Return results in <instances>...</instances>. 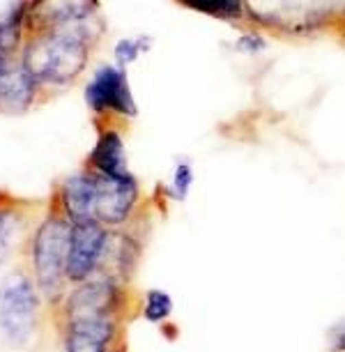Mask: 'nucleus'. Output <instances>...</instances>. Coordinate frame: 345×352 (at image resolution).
I'll return each mask as SVG.
<instances>
[{
    "instance_id": "f257e3e1",
    "label": "nucleus",
    "mask_w": 345,
    "mask_h": 352,
    "mask_svg": "<svg viewBox=\"0 0 345 352\" xmlns=\"http://www.w3.org/2000/svg\"><path fill=\"white\" fill-rule=\"evenodd\" d=\"M106 30V21L99 14L58 28L32 30L19 51V63L42 88H67L88 69Z\"/></svg>"
},
{
    "instance_id": "f03ea898",
    "label": "nucleus",
    "mask_w": 345,
    "mask_h": 352,
    "mask_svg": "<svg viewBox=\"0 0 345 352\" xmlns=\"http://www.w3.org/2000/svg\"><path fill=\"white\" fill-rule=\"evenodd\" d=\"M85 106L97 120H134L138 116V104L131 92L127 69L115 63H102L92 72L85 85Z\"/></svg>"
},
{
    "instance_id": "7ed1b4c3",
    "label": "nucleus",
    "mask_w": 345,
    "mask_h": 352,
    "mask_svg": "<svg viewBox=\"0 0 345 352\" xmlns=\"http://www.w3.org/2000/svg\"><path fill=\"white\" fill-rule=\"evenodd\" d=\"M69 240L71 221L67 217H49L39 223L32 240V265L37 283L51 295L60 288L63 276H67Z\"/></svg>"
},
{
    "instance_id": "20e7f679",
    "label": "nucleus",
    "mask_w": 345,
    "mask_h": 352,
    "mask_svg": "<svg viewBox=\"0 0 345 352\" xmlns=\"http://www.w3.org/2000/svg\"><path fill=\"white\" fill-rule=\"evenodd\" d=\"M113 230L97 219L71 221V240L67 256V278L83 283L95 274V270L106 261Z\"/></svg>"
},
{
    "instance_id": "39448f33",
    "label": "nucleus",
    "mask_w": 345,
    "mask_h": 352,
    "mask_svg": "<svg viewBox=\"0 0 345 352\" xmlns=\"http://www.w3.org/2000/svg\"><path fill=\"white\" fill-rule=\"evenodd\" d=\"M37 297L30 278L12 274L0 283V327L10 341L25 343L35 327Z\"/></svg>"
},
{
    "instance_id": "423d86ee",
    "label": "nucleus",
    "mask_w": 345,
    "mask_h": 352,
    "mask_svg": "<svg viewBox=\"0 0 345 352\" xmlns=\"http://www.w3.org/2000/svg\"><path fill=\"white\" fill-rule=\"evenodd\" d=\"M141 203V184L134 173L118 177L97 175V198H95V219L106 228L115 230L129 223Z\"/></svg>"
},
{
    "instance_id": "0eeeda50",
    "label": "nucleus",
    "mask_w": 345,
    "mask_h": 352,
    "mask_svg": "<svg viewBox=\"0 0 345 352\" xmlns=\"http://www.w3.org/2000/svg\"><path fill=\"white\" fill-rule=\"evenodd\" d=\"M99 131L97 141L92 145L88 159H85V168L92 170L95 175L106 177H118L127 175L129 170V159H127V143L118 120H97Z\"/></svg>"
},
{
    "instance_id": "6e6552de",
    "label": "nucleus",
    "mask_w": 345,
    "mask_h": 352,
    "mask_svg": "<svg viewBox=\"0 0 345 352\" xmlns=\"http://www.w3.org/2000/svg\"><path fill=\"white\" fill-rule=\"evenodd\" d=\"M118 302H120V288L113 276L83 281L69 295L67 318L69 322L85 320V318H113Z\"/></svg>"
},
{
    "instance_id": "1a4fd4ad",
    "label": "nucleus",
    "mask_w": 345,
    "mask_h": 352,
    "mask_svg": "<svg viewBox=\"0 0 345 352\" xmlns=\"http://www.w3.org/2000/svg\"><path fill=\"white\" fill-rule=\"evenodd\" d=\"M39 92L42 85L19 58L0 67V116H25L37 104Z\"/></svg>"
},
{
    "instance_id": "9d476101",
    "label": "nucleus",
    "mask_w": 345,
    "mask_h": 352,
    "mask_svg": "<svg viewBox=\"0 0 345 352\" xmlns=\"http://www.w3.org/2000/svg\"><path fill=\"white\" fill-rule=\"evenodd\" d=\"M99 14V0H30L28 32L83 21Z\"/></svg>"
},
{
    "instance_id": "9b49d317",
    "label": "nucleus",
    "mask_w": 345,
    "mask_h": 352,
    "mask_svg": "<svg viewBox=\"0 0 345 352\" xmlns=\"http://www.w3.org/2000/svg\"><path fill=\"white\" fill-rule=\"evenodd\" d=\"M95 198H97V175L88 168L71 173L60 184V205L63 217L69 221L95 219Z\"/></svg>"
},
{
    "instance_id": "f8f14e48",
    "label": "nucleus",
    "mask_w": 345,
    "mask_h": 352,
    "mask_svg": "<svg viewBox=\"0 0 345 352\" xmlns=\"http://www.w3.org/2000/svg\"><path fill=\"white\" fill-rule=\"evenodd\" d=\"M115 338L113 318L71 320L67 329V352H106Z\"/></svg>"
},
{
    "instance_id": "ddd939ff",
    "label": "nucleus",
    "mask_w": 345,
    "mask_h": 352,
    "mask_svg": "<svg viewBox=\"0 0 345 352\" xmlns=\"http://www.w3.org/2000/svg\"><path fill=\"white\" fill-rule=\"evenodd\" d=\"M30 0H12L0 14V60H16L19 51L28 37Z\"/></svg>"
},
{
    "instance_id": "4468645a",
    "label": "nucleus",
    "mask_w": 345,
    "mask_h": 352,
    "mask_svg": "<svg viewBox=\"0 0 345 352\" xmlns=\"http://www.w3.org/2000/svg\"><path fill=\"white\" fill-rule=\"evenodd\" d=\"M177 5L194 10L198 14L233 25H249L247 21V0H177Z\"/></svg>"
},
{
    "instance_id": "2eb2a0df",
    "label": "nucleus",
    "mask_w": 345,
    "mask_h": 352,
    "mask_svg": "<svg viewBox=\"0 0 345 352\" xmlns=\"http://www.w3.org/2000/svg\"><path fill=\"white\" fill-rule=\"evenodd\" d=\"M155 46V39L150 35H131V37H120L113 46V63L122 69H129L131 65L141 60L143 56H148Z\"/></svg>"
},
{
    "instance_id": "dca6fc26",
    "label": "nucleus",
    "mask_w": 345,
    "mask_h": 352,
    "mask_svg": "<svg viewBox=\"0 0 345 352\" xmlns=\"http://www.w3.org/2000/svg\"><path fill=\"white\" fill-rule=\"evenodd\" d=\"M196 173H194V164L189 162L187 157L175 159V166H172L170 173V182L166 187V194H168L170 201L175 203H184L191 194V187H194Z\"/></svg>"
},
{
    "instance_id": "f3484780",
    "label": "nucleus",
    "mask_w": 345,
    "mask_h": 352,
    "mask_svg": "<svg viewBox=\"0 0 345 352\" xmlns=\"http://www.w3.org/2000/svg\"><path fill=\"white\" fill-rule=\"evenodd\" d=\"M172 314V297L166 290L152 288L145 292L143 318L150 322H166Z\"/></svg>"
},
{
    "instance_id": "a211bd4d",
    "label": "nucleus",
    "mask_w": 345,
    "mask_h": 352,
    "mask_svg": "<svg viewBox=\"0 0 345 352\" xmlns=\"http://www.w3.org/2000/svg\"><path fill=\"white\" fill-rule=\"evenodd\" d=\"M267 49V35L260 32L258 28H251V25H244L240 39L235 42V51L244 53V56L256 58L258 53H263Z\"/></svg>"
},
{
    "instance_id": "6ab92c4d",
    "label": "nucleus",
    "mask_w": 345,
    "mask_h": 352,
    "mask_svg": "<svg viewBox=\"0 0 345 352\" xmlns=\"http://www.w3.org/2000/svg\"><path fill=\"white\" fill-rule=\"evenodd\" d=\"M14 219H12L10 212H3L0 210V263H3V258L8 256V251L12 247V235H14Z\"/></svg>"
},
{
    "instance_id": "aec40b11",
    "label": "nucleus",
    "mask_w": 345,
    "mask_h": 352,
    "mask_svg": "<svg viewBox=\"0 0 345 352\" xmlns=\"http://www.w3.org/2000/svg\"><path fill=\"white\" fill-rule=\"evenodd\" d=\"M327 352H345V316L327 331Z\"/></svg>"
},
{
    "instance_id": "412c9836",
    "label": "nucleus",
    "mask_w": 345,
    "mask_h": 352,
    "mask_svg": "<svg viewBox=\"0 0 345 352\" xmlns=\"http://www.w3.org/2000/svg\"><path fill=\"white\" fill-rule=\"evenodd\" d=\"M175 3H177V0H175Z\"/></svg>"
},
{
    "instance_id": "4be33fe9",
    "label": "nucleus",
    "mask_w": 345,
    "mask_h": 352,
    "mask_svg": "<svg viewBox=\"0 0 345 352\" xmlns=\"http://www.w3.org/2000/svg\"><path fill=\"white\" fill-rule=\"evenodd\" d=\"M106 352H109V350H106Z\"/></svg>"
}]
</instances>
